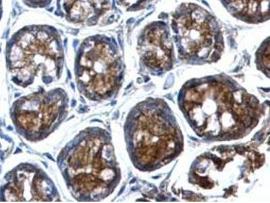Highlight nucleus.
Instances as JSON below:
<instances>
[{
  "mask_svg": "<svg viewBox=\"0 0 270 203\" xmlns=\"http://www.w3.org/2000/svg\"><path fill=\"white\" fill-rule=\"evenodd\" d=\"M63 50L61 37L54 27L33 25L17 32L7 48V62L12 81L27 87L37 78L45 84L62 75Z\"/></svg>",
  "mask_w": 270,
  "mask_h": 203,
  "instance_id": "obj_2",
  "label": "nucleus"
},
{
  "mask_svg": "<svg viewBox=\"0 0 270 203\" xmlns=\"http://www.w3.org/2000/svg\"><path fill=\"white\" fill-rule=\"evenodd\" d=\"M69 98L62 88L41 89L16 100L11 109V117L18 132L26 140H44L66 117Z\"/></svg>",
  "mask_w": 270,
  "mask_h": 203,
  "instance_id": "obj_4",
  "label": "nucleus"
},
{
  "mask_svg": "<svg viewBox=\"0 0 270 203\" xmlns=\"http://www.w3.org/2000/svg\"><path fill=\"white\" fill-rule=\"evenodd\" d=\"M142 60L149 67L165 68L171 64L172 44L166 27L158 23L147 27L139 43Z\"/></svg>",
  "mask_w": 270,
  "mask_h": 203,
  "instance_id": "obj_7",
  "label": "nucleus"
},
{
  "mask_svg": "<svg viewBox=\"0 0 270 203\" xmlns=\"http://www.w3.org/2000/svg\"><path fill=\"white\" fill-rule=\"evenodd\" d=\"M74 70L78 89L86 98L101 101L112 96L120 85L122 67L112 39L97 35L84 40L76 55Z\"/></svg>",
  "mask_w": 270,
  "mask_h": 203,
  "instance_id": "obj_3",
  "label": "nucleus"
},
{
  "mask_svg": "<svg viewBox=\"0 0 270 203\" xmlns=\"http://www.w3.org/2000/svg\"><path fill=\"white\" fill-rule=\"evenodd\" d=\"M239 15L253 21L268 17L269 0H226Z\"/></svg>",
  "mask_w": 270,
  "mask_h": 203,
  "instance_id": "obj_9",
  "label": "nucleus"
},
{
  "mask_svg": "<svg viewBox=\"0 0 270 203\" xmlns=\"http://www.w3.org/2000/svg\"><path fill=\"white\" fill-rule=\"evenodd\" d=\"M174 28L183 55L211 60L219 58L223 49L221 32L206 10L184 6L174 16Z\"/></svg>",
  "mask_w": 270,
  "mask_h": 203,
  "instance_id": "obj_5",
  "label": "nucleus"
},
{
  "mask_svg": "<svg viewBox=\"0 0 270 203\" xmlns=\"http://www.w3.org/2000/svg\"><path fill=\"white\" fill-rule=\"evenodd\" d=\"M109 0H57L59 12L68 21L95 25L108 12Z\"/></svg>",
  "mask_w": 270,
  "mask_h": 203,
  "instance_id": "obj_8",
  "label": "nucleus"
},
{
  "mask_svg": "<svg viewBox=\"0 0 270 203\" xmlns=\"http://www.w3.org/2000/svg\"><path fill=\"white\" fill-rule=\"evenodd\" d=\"M124 6L127 8H133L140 6L145 0H119Z\"/></svg>",
  "mask_w": 270,
  "mask_h": 203,
  "instance_id": "obj_12",
  "label": "nucleus"
},
{
  "mask_svg": "<svg viewBox=\"0 0 270 203\" xmlns=\"http://www.w3.org/2000/svg\"><path fill=\"white\" fill-rule=\"evenodd\" d=\"M259 54H257V61L261 68L267 70L269 73V42L267 39V42L263 43L261 48L259 49Z\"/></svg>",
  "mask_w": 270,
  "mask_h": 203,
  "instance_id": "obj_10",
  "label": "nucleus"
},
{
  "mask_svg": "<svg viewBox=\"0 0 270 203\" xmlns=\"http://www.w3.org/2000/svg\"><path fill=\"white\" fill-rule=\"evenodd\" d=\"M57 162L67 187L78 201L103 200L120 180L110 135L101 127L79 132L61 150Z\"/></svg>",
  "mask_w": 270,
  "mask_h": 203,
  "instance_id": "obj_1",
  "label": "nucleus"
},
{
  "mask_svg": "<svg viewBox=\"0 0 270 203\" xmlns=\"http://www.w3.org/2000/svg\"><path fill=\"white\" fill-rule=\"evenodd\" d=\"M2 200L18 202H51L60 199L52 180L36 165L22 163L7 175Z\"/></svg>",
  "mask_w": 270,
  "mask_h": 203,
  "instance_id": "obj_6",
  "label": "nucleus"
},
{
  "mask_svg": "<svg viewBox=\"0 0 270 203\" xmlns=\"http://www.w3.org/2000/svg\"><path fill=\"white\" fill-rule=\"evenodd\" d=\"M2 16V0H0V18Z\"/></svg>",
  "mask_w": 270,
  "mask_h": 203,
  "instance_id": "obj_13",
  "label": "nucleus"
},
{
  "mask_svg": "<svg viewBox=\"0 0 270 203\" xmlns=\"http://www.w3.org/2000/svg\"><path fill=\"white\" fill-rule=\"evenodd\" d=\"M29 6L33 8H44L51 3V0H23Z\"/></svg>",
  "mask_w": 270,
  "mask_h": 203,
  "instance_id": "obj_11",
  "label": "nucleus"
}]
</instances>
